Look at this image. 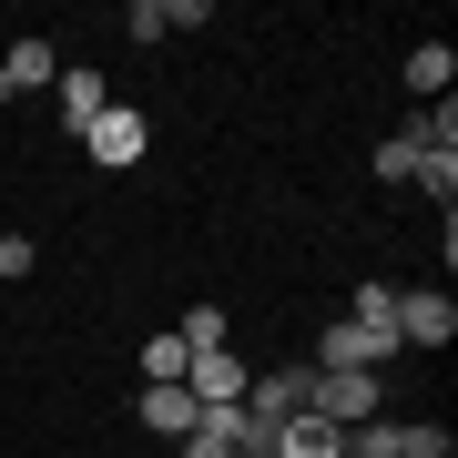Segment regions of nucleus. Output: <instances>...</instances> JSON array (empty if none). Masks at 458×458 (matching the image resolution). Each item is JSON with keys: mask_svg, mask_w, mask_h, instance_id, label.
<instances>
[{"mask_svg": "<svg viewBox=\"0 0 458 458\" xmlns=\"http://www.w3.org/2000/svg\"><path fill=\"white\" fill-rule=\"evenodd\" d=\"M448 82H458V51H448V41H418V51H408V92H418V102H448Z\"/></svg>", "mask_w": 458, "mask_h": 458, "instance_id": "nucleus-12", "label": "nucleus"}, {"mask_svg": "<svg viewBox=\"0 0 458 458\" xmlns=\"http://www.w3.org/2000/svg\"><path fill=\"white\" fill-rule=\"evenodd\" d=\"M174 336H183V357H204V346H225V306H194V316H183Z\"/></svg>", "mask_w": 458, "mask_h": 458, "instance_id": "nucleus-18", "label": "nucleus"}, {"mask_svg": "<svg viewBox=\"0 0 458 458\" xmlns=\"http://www.w3.org/2000/svg\"><path fill=\"white\" fill-rule=\"evenodd\" d=\"M346 327H357L367 367H377V357H408V346H397V285H387V276H357V306H346Z\"/></svg>", "mask_w": 458, "mask_h": 458, "instance_id": "nucleus-4", "label": "nucleus"}, {"mask_svg": "<svg viewBox=\"0 0 458 458\" xmlns=\"http://www.w3.org/2000/svg\"><path fill=\"white\" fill-rule=\"evenodd\" d=\"M51 82H62V51H51L41 31L0 51V102H11V92H51Z\"/></svg>", "mask_w": 458, "mask_h": 458, "instance_id": "nucleus-7", "label": "nucleus"}, {"mask_svg": "<svg viewBox=\"0 0 458 458\" xmlns=\"http://www.w3.org/2000/svg\"><path fill=\"white\" fill-rule=\"evenodd\" d=\"M132 418H143L153 438H194V397H183V377H174V387H143V397H132Z\"/></svg>", "mask_w": 458, "mask_h": 458, "instance_id": "nucleus-10", "label": "nucleus"}, {"mask_svg": "<svg viewBox=\"0 0 458 458\" xmlns=\"http://www.w3.org/2000/svg\"><path fill=\"white\" fill-rule=\"evenodd\" d=\"M132 41H174V31H204V0H132L123 11Z\"/></svg>", "mask_w": 458, "mask_h": 458, "instance_id": "nucleus-9", "label": "nucleus"}, {"mask_svg": "<svg viewBox=\"0 0 458 458\" xmlns=\"http://www.w3.org/2000/svg\"><path fill=\"white\" fill-rule=\"evenodd\" d=\"M143 143H153V123H143V113H123V102H113V113H102L92 132H82V153H92L102 174H123V164H143Z\"/></svg>", "mask_w": 458, "mask_h": 458, "instance_id": "nucleus-6", "label": "nucleus"}, {"mask_svg": "<svg viewBox=\"0 0 458 458\" xmlns=\"http://www.w3.org/2000/svg\"><path fill=\"white\" fill-rule=\"evenodd\" d=\"M0 276H31V234H0Z\"/></svg>", "mask_w": 458, "mask_h": 458, "instance_id": "nucleus-20", "label": "nucleus"}, {"mask_svg": "<svg viewBox=\"0 0 458 458\" xmlns=\"http://www.w3.org/2000/svg\"><path fill=\"white\" fill-rule=\"evenodd\" d=\"M346 458H418V448H408V418H367V428H346Z\"/></svg>", "mask_w": 458, "mask_h": 458, "instance_id": "nucleus-13", "label": "nucleus"}, {"mask_svg": "<svg viewBox=\"0 0 458 458\" xmlns=\"http://www.w3.org/2000/svg\"><path fill=\"white\" fill-rule=\"evenodd\" d=\"M265 458H346V428H327V418H285Z\"/></svg>", "mask_w": 458, "mask_h": 458, "instance_id": "nucleus-11", "label": "nucleus"}, {"mask_svg": "<svg viewBox=\"0 0 458 458\" xmlns=\"http://www.w3.org/2000/svg\"><path fill=\"white\" fill-rule=\"evenodd\" d=\"M51 102H62V123H72V132H92L102 113H113V92H102V72H82V62H62V82H51Z\"/></svg>", "mask_w": 458, "mask_h": 458, "instance_id": "nucleus-8", "label": "nucleus"}, {"mask_svg": "<svg viewBox=\"0 0 458 458\" xmlns=\"http://www.w3.org/2000/svg\"><path fill=\"white\" fill-rule=\"evenodd\" d=\"M418 164H428V153L408 143V132H387V143H377V183H418Z\"/></svg>", "mask_w": 458, "mask_h": 458, "instance_id": "nucleus-16", "label": "nucleus"}, {"mask_svg": "<svg viewBox=\"0 0 458 458\" xmlns=\"http://www.w3.org/2000/svg\"><path fill=\"white\" fill-rule=\"evenodd\" d=\"M306 377H316V367H265L255 387H245V418H255V438H265V448H276V428H285V418H306Z\"/></svg>", "mask_w": 458, "mask_h": 458, "instance_id": "nucleus-3", "label": "nucleus"}, {"mask_svg": "<svg viewBox=\"0 0 458 458\" xmlns=\"http://www.w3.org/2000/svg\"><path fill=\"white\" fill-rule=\"evenodd\" d=\"M418 194H438V214L458 204V153H428V164H418Z\"/></svg>", "mask_w": 458, "mask_h": 458, "instance_id": "nucleus-19", "label": "nucleus"}, {"mask_svg": "<svg viewBox=\"0 0 458 458\" xmlns=\"http://www.w3.org/2000/svg\"><path fill=\"white\" fill-rule=\"evenodd\" d=\"M306 418H327V428H367V418H387L377 367H316V377H306Z\"/></svg>", "mask_w": 458, "mask_h": 458, "instance_id": "nucleus-1", "label": "nucleus"}, {"mask_svg": "<svg viewBox=\"0 0 458 458\" xmlns=\"http://www.w3.org/2000/svg\"><path fill=\"white\" fill-rule=\"evenodd\" d=\"M306 367H367V346H357V327H346V316H336V327L316 336V357H306Z\"/></svg>", "mask_w": 458, "mask_h": 458, "instance_id": "nucleus-17", "label": "nucleus"}, {"mask_svg": "<svg viewBox=\"0 0 458 458\" xmlns=\"http://www.w3.org/2000/svg\"><path fill=\"white\" fill-rule=\"evenodd\" d=\"M458 336V306L438 285H418V295H397V346H418V357H438V346Z\"/></svg>", "mask_w": 458, "mask_h": 458, "instance_id": "nucleus-5", "label": "nucleus"}, {"mask_svg": "<svg viewBox=\"0 0 458 458\" xmlns=\"http://www.w3.org/2000/svg\"><path fill=\"white\" fill-rule=\"evenodd\" d=\"M408 143H418V153H458V102H428V113H408Z\"/></svg>", "mask_w": 458, "mask_h": 458, "instance_id": "nucleus-14", "label": "nucleus"}, {"mask_svg": "<svg viewBox=\"0 0 458 458\" xmlns=\"http://www.w3.org/2000/svg\"><path fill=\"white\" fill-rule=\"evenodd\" d=\"M132 367H143V387H174V377H183V336H174V327L143 336V357H132Z\"/></svg>", "mask_w": 458, "mask_h": 458, "instance_id": "nucleus-15", "label": "nucleus"}, {"mask_svg": "<svg viewBox=\"0 0 458 458\" xmlns=\"http://www.w3.org/2000/svg\"><path fill=\"white\" fill-rule=\"evenodd\" d=\"M245 387H255V367L234 357V346H204V357H183V397H194V408H245Z\"/></svg>", "mask_w": 458, "mask_h": 458, "instance_id": "nucleus-2", "label": "nucleus"}]
</instances>
